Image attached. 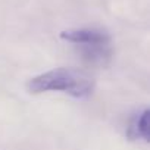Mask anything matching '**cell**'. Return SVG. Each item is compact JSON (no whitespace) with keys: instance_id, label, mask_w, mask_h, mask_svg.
<instances>
[{"instance_id":"3","label":"cell","mask_w":150,"mask_h":150,"mask_svg":"<svg viewBox=\"0 0 150 150\" xmlns=\"http://www.w3.org/2000/svg\"><path fill=\"white\" fill-rule=\"evenodd\" d=\"M149 109L144 108L131 118L127 127V135L129 140H141L144 143H149Z\"/></svg>"},{"instance_id":"1","label":"cell","mask_w":150,"mask_h":150,"mask_svg":"<svg viewBox=\"0 0 150 150\" xmlns=\"http://www.w3.org/2000/svg\"><path fill=\"white\" fill-rule=\"evenodd\" d=\"M27 88L33 94L60 91L75 99H86L93 94L94 80L90 74L75 68H56L31 78Z\"/></svg>"},{"instance_id":"2","label":"cell","mask_w":150,"mask_h":150,"mask_svg":"<svg viewBox=\"0 0 150 150\" xmlns=\"http://www.w3.org/2000/svg\"><path fill=\"white\" fill-rule=\"evenodd\" d=\"M63 41L77 46L83 57L94 65H106L112 57V38L99 28H74L60 33Z\"/></svg>"}]
</instances>
